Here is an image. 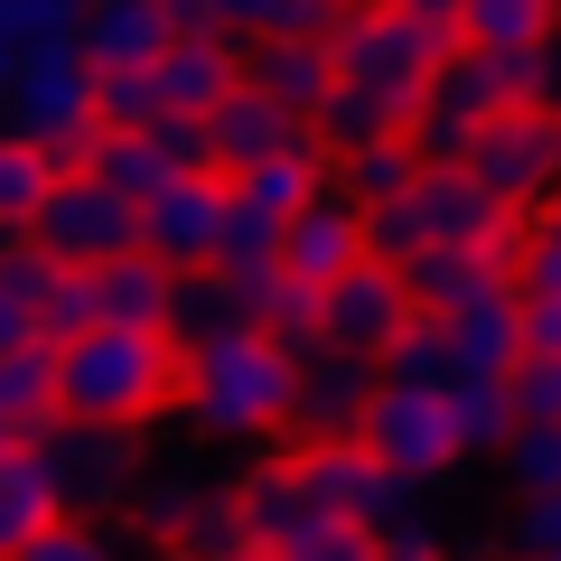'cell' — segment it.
Here are the masks:
<instances>
[{
    "instance_id": "obj_1",
    "label": "cell",
    "mask_w": 561,
    "mask_h": 561,
    "mask_svg": "<svg viewBox=\"0 0 561 561\" xmlns=\"http://www.w3.org/2000/svg\"><path fill=\"white\" fill-rule=\"evenodd\" d=\"M187 393V346L169 328H84V337H57V412L66 421H113V431H140L160 421L169 402Z\"/></svg>"
},
{
    "instance_id": "obj_2",
    "label": "cell",
    "mask_w": 561,
    "mask_h": 561,
    "mask_svg": "<svg viewBox=\"0 0 561 561\" xmlns=\"http://www.w3.org/2000/svg\"><path fill=\"white\" fill-rule=\"evenodd\" d=\"M290 402H300V356H290L272 328H234V337H216V346L187 356V421H197L206 440L290 431Z\"/></svg>"
},
{
    "instance_id": "obj_3",
    "label": "cell",
    "mask_w": 561,
    "mask_h": 561,
    "mask_svg": "<svg viewBox=\"0 0 561 561\" xmlns=\"http://www.w3.org/2000/svg\"><path fill=\"white\" fill-rule=\"evenodd\" d=\"M328 47H337V84H365L375 103H393V122H412L421 94H431V76L449 66V38H431L421 20H402L393 0L346 10V28Z\"/></svg>"
},
{
    "instance_id": "obj_4",
    "label": "cell",
    "mask_w": 561,
    "mask_h": 561,
    "mask_svg": "<svg viewBox=\"0 0 561 561\" xmlns=\"http://www.w3.org/2000/svg\"><path fill=\"white\" fill-rule=\"evenodd\" d=\"M10 131L47 160H94L103 140V76L84 66V47H47V57H20L10 76Z\"/></svg>"
},
{
    "instance_id": "obj_5",
    "label": "cell",
    "mask_w": 561,
    "mask_h": 561,
    "mask_svg": "<svg viewBox=\"0 0 561 561\" xmlns=\"http://www.w3.org/2000/svg\"><path fill=\"white\" fill-rule=\"evenodd\" d=\"M365 449H375L383 468H402L412 486L459 478V459H468L459 393H449V383H383L375 412H365Z\"/></svg>"
},
{
    "instance_id": "obj_6",
    "label": "cell",
    "mask_w": 561,
    "mask_h": 561,
    "mask_svg": "<svg viewBox=\"0 0 561 561\" xmlns=\"http://www.w3.org/2000/svg\"><path fill=\"white\" fill-rule=\"evenodd\" d=\"M38 468H47V486H57L66 515H113V505H131V486H140V431L57 421V431L38 440Z\"/></svg>"
},
{
    "instance_id": "obj_7",
    "label": "cell",
    "mask_w": 561,
    "mask_h": 561,
    "mask_svg": "<svg viewBox=\"0 0 561 561\" xmlns=\"http://www.w3.org/2000/svg\"><path fill=\"white\" fill-rule=\"evenodd\" d=\"M468 169H478V187H486L496 206L534 216L542 197H561V113H542V103L496 113V122L478 131V150H468Z\"/></svg>"
},
{
    "instance_id": "obj_8",
    "label": "cell",
    "mask_w": 561,
    "mask_h": 561,
    "mask_svg": "<svg viewBox=\"0 0 561 561\" xmlns=\"http://www.w3.org/2000/svg\"><path fill=\"white\" fill-rule=\"evenodd\" d=\"M38 243L66 272H94V262H113V253H140V197L103 187L94 169H66L57 197H47V216H38Z\"/></svg>"
},
{
    "instance_id": "obj_9",
    "label": "cell",
    "mask_w": 561,
    "mask_h": 561,
    "mask_svg": "<svg viewBox=\"0 0 561 561\" xmlns=\"http://www.w3.org/2000/svg\"><path fill=\"white\" fill-rule=\"evenodd\" d=\"M300 459V478H309V496H319V515H346V524H402V496H412V478L402 468H383L375 449H365V431L356 440H300L290 449Z\"/></svg>"
},
{
    "instance_id": "obj_10",
    "label": "cell",
    "mask_w": 561,
    "mask_h": 561,
    "mask_svg": "<svg viewBox=\"0 0 561 561\" xmlns=\"http://www.w3.org/2000/svg\"><path fill=\"white\" fill-rule=\"evenodd\" d=\"M225 206H234V187H225V179H206V169L169 179L160 197H140V253H160L169 272H216Z\"/></svg>"
},
{
    "instance_id": "obj_11",
    "label": "cell",
    "mask_w": 561,
    "mask_h": 561,
    "mask_svg": "<svg viewBox=\"0 0 561 561\" xmlns=\"http://www.w3.org/2000/svg\"><path fill=\"white\" fill-rule=\"evenodd\" d=\"M319 319H328V346L383 365V346L421 319V300H412V280H402L393 262H356L346 280H328V290H319Z\"/></svg>"
},
{
    "instance_id": "obj_12",
    "label": "cell",
    "mask_w": 561,
    "mask_h": 561,
    "mask_svg": "<svg viewBox=\"0 0 561 561\" xmlns=\"http://www.w3.org/2000/svg\"><path fill=\"white\" fill-rule=\"evenodd\" d=\"M383 393V365L375 356H346V346H309L300 356V402H290V431L300 440H356L365 412Z\"/></svg>"
},
{
    "instance_id": "obj_13",
    "label": "cell",
    "mask_w": 561,
    "mask_h": 561,
    "mask_svg": "<svg viewBox=\"0 0 561 561\" xmlns=\"http://www.w3.org/2000/svg\"><path fill=\"white\" fill-rule=\"evenodd\" d=\"M356 262H375V243H365V197H346V179H328L319 197L290 216V234H280V272L300 280H346Z\"/></svg>"
},
{
    "instance_id": "obj_14",
    "label": "cell",
    "mask_w": 561,
    "mask_h": 561,
    "mask_svg": "<svg viewBox=\"0 0 561 561\" xmlns=\"http://www.w3.org/2000/svg\"><path fill=\"white\" fill-rule=\"evenodd\" d=\"M440 319H449L459 383H515V365H524V280H496V290L440 309Z\"/></svg>"
},
{
    "instance_id": "obj_15",
    "label": "cell",
    "mask_w": 561,
    "mask_h": 561,
    "mask_svg": "<svg viewBox=\"0 0 561 561\" xmlns=\"http://www.w3.org/2000/svg\"><path fill=\"white\" fill-rule=\"evenodd\" d=\"M206 140H216V169H253V160H272V150H300V140H319V122H300L290 103H272L253 76H243L234 94L206 113Z\"/></svg>"
},
{
    "instance_id": "obj_16",
    "label": "cell",
    "mask_w": 561,
    "mask_h": 561,
    "mask_svg": "<svg viewBox=\"0 0 561 561\" xmlns=\"http://www.w3.org/2000/svg\"><path fill=\"white\" fill-rule=\"evenodd\" d=\"M169 38H179V20H169V0H84V66L94 76H122V66H160Z\"/></svg>"
},
{
    "instance_id": "obj_17",
    "label": "cell",
    "mask_w": 561,
    "mask_h": 561,
    "mask_svg": "<svg viewBox=\"0 0 561 561\" xmlns=\"http://www.w3.org/2000/svg\"><path fill=\"white\" fill-rule=\"evenodd\" d=\"M243 76H253L272 103H290L300 122H319V103L337 94V47L328 38H253Z\"/></svg>"
},
{
    "instance_id": "obj_18",
    "label": "cell",
    "mask_w": 561,
    "mask_h": 561,
    "mask_svg": "<svg viewBox=\"0 0 561 561\" xmlns=\"http://www.w3.org/2000/svg\"><path fill=\"white\" fill-rule=\"evenodd\" d=\"M402 280H412L421 309H459V300H478V290H496V280H515V253H486V243H431V253L402 262Z\"/></svg>"
},
{
    "instance_id": "obj_19",
    "label": "cell",
    "mask_w": 561,
    "mask_h": 561,
    "mask_svg": "<svg viewBox=\"0 0 561 561\" xmlns=\"http://www.w3.org/2000/svg\"><path fill=\"white\" fill-rule=\"evenodd\" d=\"M328 160H337L328 140H300V150H272V160L234 169V179H225V187H234L243 206H262V216H280V225H290V216H300V206L319 197L328 179H337V169H328Z\"/></svg>"
},
{
    "instance_id": "obj_20",
    "label": "cell",
    "mask_w": 561,
    "mask_h": 561,
    "mask_svg": "<svg viewBox=\"0 0 561 561\" xmlns=\"http://www.w3.org/2000/svg\"><path fill=\"white\" fill-rule=\"evenodd\" d=\"M234 505H243V524H253V542H290L309 515H319V496H309V478H300V459H262V468H243L234 478Z\"/></svg>"
},
{
    "instance_id": "obj_21",
    "label": "cell",
    "mask_w": 561,
    "mask_h": 561,
    "mask_svg": "<svg viewBox=\"0 0 561 561\" xmlns=\"http://www.w3.org/2000/svg\"><path fill=\"white\" fill-rule=\"evenodd\" d=\"M150 76H160L169 113H216V103L243 84V57L225 38H169V57L150 66Z\"/></svg>"
},
{
    "instance_id": "obj_22",
    "label": "cell",
    "mask_w": 561,
    "mask_h": 561,
    "mask_svg": "<svg viewBox=\"0 0 561 561\" xmlns=\"http://www.w3.org/2000/svg\"><path fill=\"white\" fill-rule=\"evenodd\" d=\"M169 290H179V272H169L160 253H113L94 262V309L113 328H160L169 319Z\"/></svg>"
},
{
    "instance_id": "obj_23",
    "label": "cell",
    "mask_w": 561,
    "mask_h": 561,
    "mask_svg": "<svg viewBox=\"0 0 561 561\" xmlns=\"http://www.w3.org/2000/svg\"><path fill=\"white\" fill-rule=\"evenodd\" d=\"M169 337L197 356V346H216V337H234V328H253V309H243V290L225 272H179V290H169Z\"/></svg>"
},
{
    "instance_id": "obj_24",
    "label": "cell",
    "mask_w": 561,
    "mask_h": 561,
    "mask_svg": "<svg viewBox=\"0 0 561 561\" xmlns=\"http://www.w3.org/2000/svg\"><path fill=\"white\" fill-rule=\"evenodd\" d=\"M0 412L20 421V440H28V449H38L47 431L66 421V412H57V346L28 337V346H10V356H0Z\"/></svg>"
},
{
    "instance_id": "obj_25",
    "label": "cell",
    "mask_w": 561,
    "mask_h": 561,
    "mask_svg": "<svg viewBox=\"0 0 561 561\" xmlns=\"http://www.w3.org/2000/svg\"><path fill=\"white\" fill-rule=\"evenodd\" d=\"M561 0H468L459 20V47H486V57H534L542 38H552Z\"/></svg>"
},
{
    "instance_id": "obj_26",
    "label": "cell",
    "mask_w": 561,
    "mask_h": 561,
    "mask_svg": "<svg viewBox=\"0 0 561 561\" xmlns=\"http://www.w3.org/2000/svg\"><path fill=\"white\" fill-rule=\"evenodd\" d=\"M57 179H66V169L47 160V150H28L20 131H0V234H38Z\"/></svg>"
},
{
    "instance_id": "obj_27",
    "label": "cell",
    "mask_w": 561,
    "mask_h": 561,
    "mask_svg": "<svg viewBox=\"0 0 561 561\" xmlns=\"http://www.w3.org/2000/svg\"><path fill=\"white\" fill-rule=\"evenodd\" d=\"M66 505H57V486H47V468H38V449H20V459H0V561L20 552V542H38L47 524H57Z\"/></svg>"
},
{
    "instance_id": "obj_28",
    "label": "cell",
    "mask_w": 561,
    "mask_h": 561,
    "mask_svg": "<svg viewBox=\"0 0 561 561\" xmlns=\"http://www.w3.org/2000/svg\"><path fill=\"white\" fill-rule=\"evenodd\" d=\"M84 169H94L103 187H122V197H160L169 179H187V169H179V160L160 150V131H103V140H94V160H84Z\"/></svg>"
},
{
    "instance_id": "obj_29",
    "label": "cell",
    "mask_w": 561,
    "mask_h": 561,
    "mask_svg": "<svg viewBox=\"0 0 561 561\" xmlns=\"http://www.w3.org/2000/svg\"><path fill=\"white\" fill-rule=\"evenodd\" d=\"M421 150H412V131H383V140H365V150H346L337 160V179H346V197H365V206H383V197H402V187L421 179Z\"/></svg>"
},
{
    "instance_id": "obj_30",
    "label": "cell",
    "mask_w": 561,
    "mask_h": 561,
    "mask_svg": "<svg viewBox=\"0 0 561 561\" xmlns=\"http://www.w3.org/2000/svg\"><path fill=\"white\" fill-rule=\"evenodd\" d=\"M84 0H0V57H47V47H76Z\"/></svg>"
},
{
    "instance_id": "obj_31",
    "label": "cell",
    "mask_w": 561,
    "mask_h": 561,
    "mask_svg": "<svg viewBox=\"0 0 561 561\" xmlns=\"http://www.w3.org/2000/svg\"><path fill=\"white\" fill-rule=\"evenodd\" d=\"M280 234H290V225L280 216H262V206H225V243H216V272L225 280H262V272H280Z\"/></svg>"
},
{
    "instance_id": "obj_32",
    "label": "cell",
    "mask_w": 561,
    "mask_h": 561,
    "mask_svg": "<svg viewBox=\"0 0 561 561\" xmlns=\"http://www.w3.org/2000/svg\"><path fill=\"white\" fill-rule=\"evenodd\" d=\"M383 383H459V365H449V319H440V309H421V319L383 346Z\"/></svg>"
},
{
    "instance_id": "obj_33",
    "label": "cell",
    "mask_w": 561,
    "mask_h": 561,
    "mask_svg": "<svg viewBox=\"0 0 561 561\" xmlns=\"http://www.w3.org/2000/svg\"><path fill=\"white\" fill-rule=\"evenodd\" d=\"M179 38H280V0H169Z\"/></svg>"
},
{
    "instance_id": "obj_34",
    "label": "cell",
    "mask_w": 561,
    "mask_h": 561,
    "mask_svg": "<svg viewBox=\"0 0 561 561\" xmlns=\"http://www.w3.org/2000/svg\"><path fill=\"white\" fill-rule=\"evenodd\" d=\"M515 280L524 300H561V197H542L515 234Z\"/></svg>"
},
{
    "instance_id": "obj_35",
    "label": "cell",
    "mask_w": 561,
    "mask_h": 561,
    "mask_svg": "<svg viewBox=\"0 0 561 561\" xmlns=\"http://www.w3.org/2000/svg\"><path fill=\"white\" fill-rule=\"evenodd\" d=\"M496 459H505V478H515V496H552L561 486V421H515Z\"/></svg>"
},
{
    "instance_id": "obj_36",
    "label": "cell",
    "mask_w": 561,
    "mask_h": 561,
    "mask_svg": "<svg viewBox=\"0 0 561 561\" xmlns=\"http://www.w3.org/2000/svg\"><path fill=\"white\" fill-rule=\"evenodd\" d=\"M383 131H402V122H393V103H375L365 84H337V94L319 103V140L337 150V160H346V150H365V140H383Z\"/></svg>"
},
{
    "instance_id": "obj_37",
    "label": "cell",
    "mask_w": 561,
    "mask_h": 561,
    "mask_svg": "<svg viewBox=\"0 0 561 561\" xmlns=\"http://www.w3.org/2000/svg\"><path fill=\"white\" fill-rule=\"evenodd\" d=\"M57 280H66V262L47 253L38 234H28V243H0V300H20L28 319H47V300H57Z\"/></svg>"
},
{
    "instance_id": "obj_38",
    "label": "cell",
    "mask_w": 561,
    "mask_h": 561,
    "mask_svg": "<svg viewBox=\"0 0 561 561\" xmlns=\"http://www.w3.org/2000/svg\"><path fill=\"white\" fill-rule=\"evenodd\" d=\"M280 561H383L375 524H346V515H309L300 534L280 542Z\"/></svg>"
},
{
    "instance_id": "obj_39",
    "label": "cell",
    "mask_w": 561,
    "mask_h": 561,
    "mask_svg": "<svg viewBox=\"0 0 561 561\" xmlns=\"http://www.w3.org/2000/svg\"><path fill=\"white\" fill-rule=\"evenodd\" d=\"M243 542H253V524H243L234 486H225V496H206L197 515L179 524V552H187V561H225V552H243Z\"/></svg>"
},
{
    "instance_id": "obj_40",
    "label": "cell",
    "mask_w": 561,
    "mask_h": 561,
    "mask_svg": "<svg viewBox=\"0 0 561 561\" xmlns=\"http://www.w3.org/2000/svg\"><path fill=\"white\" fill-rule=\"evenodd\" d=\"M150 122H169V94L150 66H122V76H103V131H150Z\"/></svg>"
},
{
    "instance_id": "obj_41",
    "label": "cell",
    "mask_w": 561,
    "mask_h": 561,
    "mask_svg": "<svg viewBox=\"0 0 561 561\" xmlns=\"http://www.w3.org/2000/svg\"><path fill=\"white\" fill-rule=\"evenodd\" d=\"M10 561H122L113 534H103V515H57L38 542H20Z\"/></svg>"
},
{
    "instance_id": "obj_42",
    "label": "cell",
    "mask_w": 561,
    "mask_h": 561,
    "mask_svg": "<svg viewBox=\"0 0 561 561\" xmlns=\"http://www.w3.org/2000/svg\"><path fill=\"white\" fill-rule=\"evenodd\" d=\"M449 393H459L468 449H505V431H515V383H449Z\"/></svg>"
},
{
    "instance_id": "obj_43",
    "label": "cell",
    "mask_w": 561,
    "mask_h": 561,
    "mask_svg": "<svg viewBox=\"0 0 561 561\" xmlns=\"http://www.w3.org/2000/svg\"><path fill=\"white\" fill-rule=\"evenodd\" d=\"M505 552H515V561H552L561 552V486H552V496H524V515L505 524Z\"/></svg>"
},
{
    "instance_id": "obj_44",
    "label": "cell",
    "mask_w": 561,
    "mask_h": 561,
    "mask_svg": "<svg viewBox=\"0 0 561 561\" xmlns=\"http://www.w3.org/2000/svg\"><path fill=\"white\" fill-rule=\"evenodd\" d=\"M515 421H561V356L515 365Z\"/></svg>"
},
{
    "instance_id": "obj_45",
    "label": "cell",
    "mask_w": 561,
    "mask_h": 561,
    "mask_svg": "<svg viewBox=\"0 0 561 561\" xmlns=\"http://www.w3.org/2000/svg\"><path fill=\"white\" fill-rule=\"evenodd\" d=\"M38 328H47V337H84V328H103V309H94V272H66Z\"/></svg>"
},
{
    "instance_id": "obj_46",
    "label": "cell",
    "mask_w": 561,
    "mask_h": 561,
    "mask_svg": "<svg viewBox=\"0 0 561 561\" xmlns=\"http://www.w3.org/2000/svg\"><path fill=\"white\" fill-rule=\"evenodd\" d=\"M383 561H449L431 524H383Z\"/></svg>"
},
{
    "instance_id": "obj_47",
    "label": "cell",
    "mask_w": 561,
    "mask_h": 561,
    "mask_svg": "<svg viewBox=\"0 0 561 561\" xmlns=\"http://www.w3.org/2000/svg\"><path fill=\"white\" fill-rule=\"evenodd\" d=\"M393 10H402V20H421L431 38H449V47H459V20H468V0H393Z\"/></svg>"
},
{
    "instance_id": "obj_48",
    "label": "cell",
    "mask_w": 561,
    "mask_h": 561,
    "mask_svg": "<svg viewBox=\"0 0 561 561\" xmlns=\"http://www.w3.org/2000/svg\"><path fill=\"white\" fill-rule=\"evenodd\" d=\"M524 356H561V300H524Z\"/></svg>"
},
{
    "instance_id": "obj_49",
    "label": "cell",
    "mask_w": 561,
    "mask_h": 561,
    "mask_svg": "<svg viewBox=\"0 0 561 561\" xmlns=\"http://www.w3.org/2000/svg\"><path fill=\"white\" fill-rule=\"evenodd\" d=\"M534 103H542V113H561V20H552V38L534 47Z\"/></svg>"
},
{
    "instance_id": "obj_50",
    "label": "cell",
    "mask_w": 561,
    "mask_h": 561,
    "mask_svg": "<svg viewBox=\"0 0 561 561\" xmlns=\"http://www.w3.org/2000/svg\"><path fill=\"white\" fill-rule=\"evenodd\" d=\"M28 337H38V319H28L20 300H0V356H10V346H28Z\"/></svg>"
},
{
    "instance_id": "obj_51",
    "label": "cell",
    "mask_w": 561,
    "mask_h": 561,
    "mask_svg": "<svg viewBox=\"0 0 561 561\" xmlns=\"http://www.w3.org/2000/svg\"><path fill=\"white\" fill-rule=\"evenodd\" d=\"M20 449H28V440H20V421L0 412V459H20Z\"/></svg>"
},
{
    "instance_id": "obj_52",
    "label": "cell",
    "mask_w": 561,
    "mask_h": 561,
    "mask_svg": "<svg viewBox=\"0 0 561 561\" xmlns=\"http://www.w3.org/2000/svg\"><path fill=\"white\" fill-rule=\"evenodd\" d=\"M10 76H20V66H10V57H0V131H10Z\"/></svg>"
},
{
    "instance_id": "obj_53",
    "label": "cell",
    "mask_w": 561,
    "mask_h": 561,
    "mask_svg": "<svg viewBox=\"0 0 561 561\" xmlns=\"http://www.w3.org/2000/svg\"><path fill=\"white\" fill-rule=\"evenodd\" d=\"M225 561H280V552H272V542H243V552H225Z\"/></svg>"
},
{
    "instance_id": "obj_54",
    "label": "cell",
    "mask_w": 561,
    "mask_h": 561,
    "mask_svg": "<svg viewBox=\"0 0 561 561\" xmlns=\"http://www.w3.org/2000/svg\"><path fill=\"white\" fill-rule=\"evenodd\" d=\"M346 10H365V0H346Z\"/></svg>"
},
{
    "instance_id": "obj_55",
    "label": "cell",
    "mask_w": 561,
    "mask_h": 561,
    "mask_svg": "<svg viewBox=\"0 0 561 561\" xmlns=\"http://www.w3.org/2000/svg\"><path fill=\"white\" fill-rule=\"evenodd\" d=\"M552 561H561V552H552Z\"/></svg>"
}]
</instances>
